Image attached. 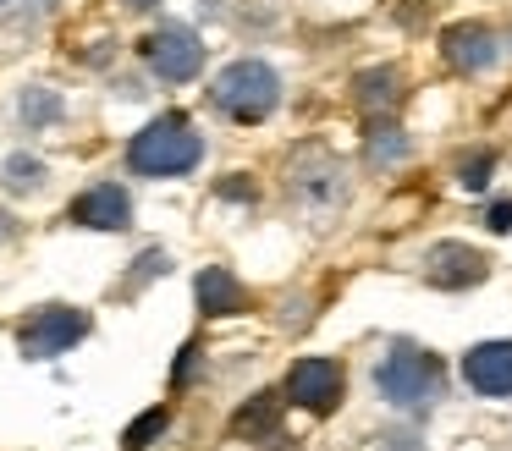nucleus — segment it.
Returning <instances> with one entry per match:
<instances>
[{
    "label": "nucleus",
    "mask_w": 512,
    "mask_h": 451,
    "mask_svg": "<svg viewBox=\"0 0 512 451\" xmlns=\"http://www.w3.org/2000/svg\"><path fill=\"white\" fill-rule=\"evenodd\" d=\"M485 226H490V231H512V198H501V204H490Z\"/></svg>",
    "instance_id": "nucleus-19"
},
{
    "label": "nucleus",
    "mask_w": 512,
    "mask_h": 451,
    "mask_svg": "<svg viewBox=\"0 0 512 451\" xmlns=\"http://www.w3.org/2000/svg\"><path fill=\"white\" fill-rule=\"evenodd\" d=\"M204 160V138L193 132L188 116H155L144 132H133V143H127V165H133L138 176H188L193 165Z\"/></svg>",
    "instance_id": "nucleus-1"
},
{
    "label": "nucleus",
    "mask_w": 512,
    "mask_h": 451,
    "mask_svg": "<svg viewBox=\"0 0 512 451\" xmlns=\"http://www.w3.org/2000/svg\"><path fill=\"white\" fill-rule=\"evenodd\" d=\"M122 6H127V11H155L160 0H122Z\"/></svg>",
    "instance_id": "nucleus-22"
},
{
    "label": "nucleus",
    "mask_w": 512,
    "mask_h": 451,
    "mask_svg": "<svg viewBox=\"0 0 512 451\" xmlns=\"http://www.w3.org/2000/svg\"><path fill=\"white\" fill-rule=\"evenodd\" d=\"M83 336H89V314H83V308H67V303H50V308H39V314L17 330V347H23V358L45 363V358L72 352Z\"/></svg>",
    "instance_id": "nucleus-5"
},
{
    "label": "nucleus",
    "mask_w": 512,
    "mask_h": 451,
    "mask_svg": "<svg viewBox=\"0 0 512 451\" xmlns=\"http://www.w3.org/2000/svg\"><path fill=\"white\" fill-rule=\"evenodd\" d=\"M23 121L28 127H50V121H61V94L56 88H28L23 94Z\"/></svg>",
    "instance_id": "nucleus-16"
},
{
    "label": "nucleus",
    "mask_w": 512,
    "mask_h": 451,
    "mask_svg": "<svg viewBox=\"0 0 512 451\" xmlns=\"http://www.w3.org/2000/svg\"><path fill=\"white\" fill-rule=\"evenodd\" d=\"M490 171H496V154H490V149H479L474 160H463V176H457V182H463L468 193H485Z\"/></svg>",
    "instance_id": "nucleus-18"
},
{
    "label": "nucleus",
    "mask_w": 512,
    "mask_h": 451,
    "mask_svg": "<svg viewBox=\"0 0 512 451\" xmlns=\"http://www.w3.org/2000/svg\"><path fill=\"white\" fill-rule=\"evenodd\" d=\"M12 231H17V226H12V215H0V237H12Z\"/></svg>",
    "instance_id": "nucleus-23"
},
{
    "label": "nucleus",
    "mask_w": 512,
    "mask_h": 451,
    "mask_svg": "<svg viewBox=\"0 0 512 451\" xmlns=\"http://www.w3.org/2000/svg\"><path fill=\"white\" fill-rule=\"evenodd\" d=\"M210 99H215V110H226L232 121L248 127V121H265L270 110L281 105V77H276V66H265V61H232L215 77Z\"/></svg>",
    "instance_id": "nucleus-2"
},
{
    "label": "nucleus",
    "mask_w": 512,
    "mask_h": 451,
    "mask_svg": "<svg viewBox=\"0 0 512 451\" xmlns=\"http://www.w3.org/2000/svg\"><path fill=\"white\" fill-rule=\"evenodd\" d=\"M441 50H446V61H452L457 72H485V66L501 55V44H496V33L479 28V22H457V28L441 33Z\"/></svg>",
    "instance_id": "nucleus-10"
},
{
    "label": "nucleus",
    "mask_w": 512,
    "mask_h": 451,
    "mask_svg": "<svg viewBox=\"0 0 512 451\" xmlns=\"http://www.w3.org/2000/svg\"><path fill=\"white\" fill-rule=\"evenodd\" d=\"M193 292H199V314H210V319H226V314H243V308H248L243 281H237L226 264H210V270H199Z\"/></svg>",
    "instance_id": "nucleus-11"
},
{
    "label": "nucleus",
    "mask_w": 512,
    "mask_h": 451,
    "mask_svg": "<svg viewBox=\"0 0 512 451\" xmlns=\"http://www.w3.org/2000/svg\"><path fill=\"white\" fill-rule=\"evenodd\" d=\"M402 154H408V143L397 138V127H375V132H369V160L391 165V160H402Z\"/></svg>",
    "instance_id": "nucleus-17"
},
{
    "label": "nucleus",
    "mask_w": 512,
    "mask_h": 451,
    "mask_svg": "<svg viewBox=\"0 0 512 451\" xmlns=\"http://www.w3.org/2000/svg\"><path fill=\"white\" fill-rule=\"evenodd\" d=\"M221 198H254V187L248 182H221Z\"/></svg>",
    "instance_id": "nucleus-21"
},
{
    "label": "nucleus",
    "mask_w": 512,
    "mask_h": 451,
    "mask_svg": "<svg viewBox=\"0 0 512 451\" xmlns=\"http://www.w3.org/2000/svg\"><path fill=\"white\" fill-rule=\"evenodd\" d=\"M276 424H281V396L259 391V396H248V407L232 413V440H265V435H276Z\"/></svg>",
    "instance_id": "nucleus-12"
},
{
    "label": "nucleus",
    "mask_w": 512,
    "mask_h": 451,
    "mask_svg": "<svg viewBox=\"0 0 512 451\" xmlns=\"http://www.w3.org/2000/svg\"><path fill=\"white\" fill-rule=\"evenodd\" d=\"M67 220H78V226H89V231H127L133 226V198H127V187L100 182V187L72 198Z\"/></svg>",
    "instance_id": "nucleus-8"
},
{
    "label": "nucleus",
    "mask_w": 512,
    "mask_h": 451,
    "mask_svg": "<svg viewBox=\"0 0 512 451\" xmlns=\"http://www.w3.org/2000/svg\"><path fill=\"white\" fill-rule=\"evenodd\" d=\"M193 358H199V341H188V347H182V358H177V374H171V385H188Z\"/></svg>",
    "instance_id": "nucleus-20"
},
{
    "label": "nucleus",
    "mask_w": 512,
    "mask_h": 451,
    "mask_svg": "<svg viewBox=\"0 0 512 451\" xmlns=\"http://www.w3.org/2000/svg\"><path fill=\"white\" fill-rule=\"evenodd\" d=\"M463 380L479 396H512V341H479L463 358Z\"/></svg>",
    "instance_id": "nucleus-9"
},
{
    "label": "nucleus",
    "mask_w": 512,
    "mask_h": 451,
    "mask_svg": "<svg viewBox=\"0 0 512 451\" xmlns=\"http://www.w3.org/2000/svg\"><path fill=\"white\" fill-rule=\"evenodd\" d=\"M342 391H347V374L336 358H298L287 374V396L314 418L336 413V407H342Z\"/></svg>",
    "instance_id": "nucleus-6"
},
{
    "label": "nucleus",
    "mask_w": 512,
    "mask_h": 451,
    "mask_svg": "<svg viewBox=\"0 0 512 451\" xmlns=\"http://www.w3.org/2000/svg\"><path fill=\"white\" fill-rule=\"evenodd\" d=\"M138 55L149 61V72H155L160 83H188L204 66V39L188 22H160V28L138 44Z\"/></svg>",
    "instance_id": "nucleus-4"
},
{
    "label": "nucleus",
    "mask_w": 512,
    "mask_h": 451,
    "mask_svg": "<svg viewBox=\"0 0 512 451\" xmlns=\"http://www.w3.org/2000/svg\"><path fill=\"white\" fill-rule=\"evenodd\" d=\"M6 187H12V193H39V187H45V160L12 154V160H6Z\"/></svg>",
    "instance_id": "nucleus-15"
},
{
    "label": "nucleus",
    "mask_w": 512,
    "mask_h": 451,
    "mask_svg": "<svg viewBox=\"0 0 512 451\" xmlns=\"http://www.w3.org/2000/svg\"><path fill=\"white\" fill-rule=\"evenodd\" d=\"M166 424H171V407H149V413H138L133 424H127V435H122V451H144V446H155V440L166 435Z\"/></svg>",
    "instance_id": "nucleus-14"
},
{
    "label": "nucleus",
    "mask_w": 512,
    "mask_h": 451,
    "mask_svg": "<svg viewBox=\"0 0 512 451\" xmlns=\"http://www.w3.org/2000/svg\"><path fill=\"white\" fill-rule=\"evenodd\" d=\"M375 385L391 407H408V413H424V407L441 396V358L419 347H397L386 363L375 369Z\"/></svg>",
    "instance_id": "nucleus-3"
},
{
    "label": "nucleus",
    "mask_w": 512,
    "mask_h": 451,
    "mask_svg": "<svg viewBox=\"0 0 512 451\" xmlns=\"http://www.w3.org/2000/svg\"><path fill=\"white\" fill-rule=\"evenodd\" d=\"M485 275H490V259L479 248H468V242H435V248L424 253V281L446 286V292H457V286H479Z\"/></svg>",
    "instance_id": "nucleus-7"
},
{
    "label": "nucleus",
    "mask_w": 512,
    "mask_h": 451,
    "mask_svg": "<svg viewBox=\"0 0 512 451\" xmlns=\"http://www.w3.org/2000/svg\"><path fill=\"white\" fill-rule=\"evenodd\" d=\"M358 105L364 110H397L402 105V72H391V66L364 72L358 77Z\"/></svg>",
    "instance_id": "nucleus-13"
}]
</instances>
